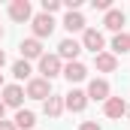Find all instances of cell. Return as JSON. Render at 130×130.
<instances>
[{"label":"cell","instance_id":"1","mask_svg":"<svg viewBox=\"0 0 130 130\" xmlns=\"http://www.w3.org/2000/svg\"><path fill=\"white\" fill-rule=\"evenodd\" d=\"M24 97L42 100V103H45V100L52 97V82H45L42 76H39V79H30V82H27V88H24Z\"/></svg>","mask_w":130,"mask_h":130},{"label":"cell","instance_id":"2","mask_svg":"<svg viewBox=\"0 0 130 130\" xmlns=\"http://www.w3.org/2000/svg\"><path fill=\"white\" fill-rule=\"evenodd\" d=\"M39 73H42L45 82H52L55 76H61V73H64L61 58H58V55H42V58H39Z\"/></svg>","mask_w":130,"mask_h":130},{"label":"cell","instance_id":"3","mask_svg":"<svg viewBox=\"0 0 130 130\" xmlns=\"http://www.w3.org/2000/svg\"><path fill=\"white\" fill-rule=\"evenodd\" d=\"M30 27H33V39L52 36V30H55V18L45 15V12H39V15H33V18H30Z\"/></svg>","mask_w":130,"mask_h":130},{"label":"cell","instance_id":"4","mask_svg":"<svg viewBox=\"0 0 130 130\" xmlns=\"http://www.w3.org/2000/svg\"><path fill=\"white\" fill-rule=\"evenodd\" d=\"M103 45H106L103 33H100L97 27H85V33H82V48H88V52L100 55V52H103Z\"/></svg>","mask_w":130,"mask_h":130},{"label":"cell","instance_id":"5","mask_svg":"<svg viewBox=\"0 0 130 130\" xmlns=\"http://www.w3.org/2000/svg\"><path fill=\"white\" fill-rule=\"evenodd\" d=\"M85 106H88V94L85 91L73 88L70 94H64V109H70V112H85Z\"/></svg>","mask_w":130,"mask_h":130},{"label":"cell","instance_id":"6","mask_svg":"<svg viewBox=\"0 0 130 130\" xmlns=\"http://www.w3.org/2000/svg\"><path fill=\"white\" fill-rule=\"evenodd\" d=\"M9 18L18 21V24H21V21H30L33 18L30 3H27V0H12V3H9Z\"/></svg>","mask_w":130,"mask_h":130},{"label":"cell","instance_id":"7","mask_svg":"<svg viewBox=\"0 0 130 130\" xmlns=\"http://www.w3.org/2000/svg\"><path fill=\"white\" fill-rule=\"evenodd\" d=\"M21 103H24V88L21 85H3V106L21 109Z\"/></svg>","mask_w":130,"mask_h":130},{"label":"cell","instance_id":"8","mask_svg":"<svg viewBox=\"0 0 130 130\" xmlns=\"http://www.w3.org/2000/svg\"><path fill=\"white\" fill-rule=\"evenodd\" d=\"M18 48H21V61H27V64L42 58V42H39V39H33V36H30V39H24Z\"/></svg>","mask_w":130,"mask_h":130},{"label":"cell","instance_id":"9","mask_svg":"<svg viewBox=\"0 0 130 130\" xmlns=\"http://www.w3.org/2000/svg\"><path fill=\"white\" fill-rule=\"evenodd\" d=\"M85 94H88V100H100V103H106V100L112 97V94H109V82H106V79H94V82L88 85V91H85Z\"/></svg>","mask_w":130,"mask_h":130},{"label":"cell","instance_id":"10","mask_svg":"<svg viewBox=\"0 0 130 130\" xmlns=\"http://www.w3.org/2000/svg\"><path fill=\"white\" fill-rule=\"evenodd\" d=\"M79 55H82V42H76V39H61L58 58H67V61L73 64V61H79Z\"/></svg>","mask_w":130,"mask_h":130},{"label":"cell","instance_id":"11","mask_svg":"<svg viewBox=\"0 0 130 130\" xmlns=\"http://www.w3.org/2000/svg\"><path fill=\"white\" fill-rule=\"evenodd\" d=\"M103 24H106V30H112V33H124V12L121 9H109L106 18H103Z\"/></svg>","mask_w":130,"mask_h":130},{"label":"cell","instance_id":"12","mask_svg":"<svg viewBox=\"0 0 130 130\" xmlns=\"http://www.w3.org/2000/svg\"><path fill=\"white\" fill-rule=\"evenodd\" d=\"M103 112H106V118H121V115H127V103L121 97H109L103 103Z\"/></svg>","mask_w":130,"mask_h":130},{"label":"cell","instance_id":"13","mask_svg":"<svg viewBox=\"0 0 130 130\" xmlns=\"http://www.w3.org/2000/svg\"><path fill=\"white\" fill-rule=\"evenodd\" d=\"M61 76H64L67 82H82V79L88 76V67L82 64V61H73V64L64 67V73H61Z\"/></svg>","mask_w":130,"mask_h":130},{"label":"cell","instance_id":"14","mask_svg":"<svg viewBox=\"0 0 130 130\" xmlns=\"http://www.w3.org/2000/svg\"><path fill=\"white\" fill-rule=\"evenodd\" d=\"M94 67H97L100 73H115L118 58H115L112 52H100V55H94Z\"/></svg>","mask_w":130,"mask_h":130},{"label":"cell","instance_id":"15","mask_svg":"<svg viewBox=\"0 0 130 130\" xmlns=\"http://www.w3.org/2000/svg\"><path fill=\"white\" fill-rule=\"evenodd\" d=\"M64 27L70 33H79V30L85 33V15H82V12H67L64 15Z\"/></svg>","mask_w":130,"mask_h":130},{"label":"cell","instance_id":"16","mask_svg":"<svg viewBox=\"0 0 130 130\" xmlns=\"http://www.w3.org/2000/svg\"><path fill=\"white\" fill-rule=\"evenodd\" d=\"M42 109H45V115L48 118H58L61 112H64V97H58V94H52V97L42 103Z\"/></svg>","mask_w":130,"mask_h":130},{"label":"cell","instance_id":"17","mask_svg":"<svg viewBox=\"0 0 130 130\" xmlns=\"http://www.w3.org/2000/svg\"><path fill=\"white\" fill-rule=\"evenodd\" d=\"M12 124H15L18 130H30L33 124H36V115H33V112H27V109H18V112H15V121H12Z\"/></svg>","mask_w":130,"mask_h":130},{"label":"cell","instance_id":"18","mask_svg":"<svg viewBox=\"0 0 130 130\" xmlns=\"http://www.w3.org/2000/svg\"><path fill=\"white\" fill-rule=\"evenodd\" d=\"M130 52V33H115L112 39V55H124Z\"/></svg>","mask_w":130,"mask_h":130},{"label":"cell","instance_id":"19","mask_svg":"<svg viewBox=\"0 0 130 130\" xmlns=\"http://www.w3.org/2000/svg\"><path fill=\"white\" fill-rule=\"evenodd\" d=\"M30 73H33V67L27 64V61H15V64H12V76H15V79H27V82H30Z\"/></svg>","mask_w":130,"mask_h":130},{"label":"cell","instance_id":"20","mask_svg":"<svg viewBox=\"0 0 130 130\" xmlns=\"http://www.w3.org/2000/svg\"><path fill=\"white\" fill-rule=\"evenodd\" d=\"M61 9V0H42V12L45 15H52V12H58Z\"/></svg>","mask_w":130,"mask_h":130},{"label":"cell","instance_id":"21","mask_svg":"<svg viewBox=\"0 0 130 130\" xmlns=\"http://www.w3.org/2000/svg\"><path fill=\"white\" fill-rule=\"evenodd\" d=\"M91 6H94V9H103V12H109V9H112V0H91Z\"/></svg>","mask_w":130,"mask_h":130},{"label":"cell","instance_id":"22","mask_svg":"<svg viewBox=\"0 0 130 130\" xmlns=\"http://www.w3.org/2000/svg\"><path fill=\"white\" fill-rule=\"evenodd\" d=\"M79 130H100L97 121H85V124H79Z\"/></svg>","mask_w":130,"mask_h":130},{"label":"cell","instance_id":"23","mask_svg":"<svg viewBox=\"0 0 130 130\" xmlns=\"http://www.w3.org/2000/svg\"><path fill=\"white\" fill-rule=\"evenodd\" d=\"M0 130H18V127H15L12 121H0Z\"/></svg>","mask_w":130,"mask_h":130},{"label":"cell","instance_id":"24","mask_svg":"<svg viewBox=\"0 0 130 130\" xmlns=\"http://www.w3.org/2000/svg\"><path fill=\"white\" fill-rule=\"evenodd\" d=\"M6 64V52H3V48H0V67Z\"/></svg>","mask_w":130,"mask_h":130},{"label":"cell","instance_id":"25","mask_svg":"<svg viewBox=\"0 0 130 130\" xmlns=\"http://www.w3.org/2000/svg\"><path fill=\"white\" fill-rule=\"evenodd\" d=\"M3 112H6V106H3V100H0V121H3Z\"/></svg>","mask_w":130,"mask_h":130},{"label":"cell","instance_id":"26","mask_svg":"<svg viewBox=\"0 0 130 130\" xmlns=\"http://www.w3.org/2000/svg\"><path fill=\"white\" fill-rule=\"evenodd\" d=\"M0 91H3V73H0Z\"/></svg>","mask_w":130,"mask_h":130},{"label":"cell","instance_id":"27","mask_svg":"<svg viewBox=\"0 0 130 130\" xmlns=\"http://www.w3.org/2000/svg\"><path fill=\"white\" fill-rule=\"evenodd\" d=\"M0 39H3V27H0Z\"/></svg>","mask_w":130,"mask_h":130},{"label":"cell","instance_id":"28","mask_svg":"<svg viewBox=\"0 0 130 130\" xmlns=\"http://www.w3.org/2000/svg\"><path fill=\"white\" fill-rule=\"evenodd\" d=\"M127 118H130V106H127Z\"/></svg>","mask_w":130,"mask_h":130}]
</instances>
